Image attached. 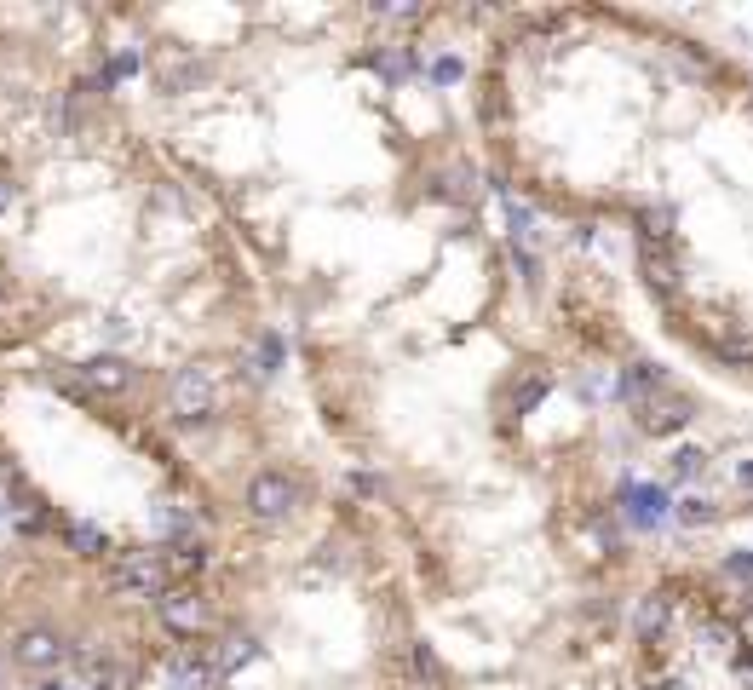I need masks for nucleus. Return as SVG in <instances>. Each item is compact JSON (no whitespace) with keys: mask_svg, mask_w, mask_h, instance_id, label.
<instances>
[{"mask_svg":"<svg viewBox=\"0 0 753 690\" xmlns=\"http://www.w3.org/2000/svg\"><path fill=\"white\" fill-rule=\"evenodd\" d=\"M294 506H299V483L288 478V472H259V478L248 483V512L259 524H282Z\"/></svg>","mask_w":753,"mask_h":690,"instance_id":"1","label":"nucleus"},{"mask_svg":"<svg viewBox=\"0 0 753 690\" xmlns=\"http://www.w3.org/2000/svg\"><path fill=\"white\" fill-rule=\"evenodd\" d=\"M110 587L127 598H161V587H167V564L161 558H150V552H133V558H121L110 570Z\"/></svg>","mask_w":753,"mask_h":690,"instance_id":"2","label":"nucleus"},{"mask_svg":"<svg viewBox=\"0 0 753 690\" xmlns=\"http://www.w3.org/2000/svg\"><path fill=\"white\" fill-rule=\"evenodd\" d=\"M167 397H173V414H179V420H202V414H213V403H219L207 368H179L173 386H167Z\"/></svg>","mask_w":753,"mask_h":690,"instance_id":"3","label":"nucleus"},{"mask_svg":"<svg viewBox=\"0 0 753 690\" xmlns=\"http://www.w3.org/2000/svg\"><path fill=\"white\" fill-rule=\"evenodd\" d=\"M690 397H679V391H656L650 403H639V426L650 437H667V432H679V426H690Z\"/></svg>","mask_w":753,"mask_h":690,"instance_id":"4","label":"nucleus"},{"mask_svg":"<svg viewBox=\"0 0 753 690\" xmlns=\"http://www.w3.org/2000/svg\"><path fill=\"white\" fill-rule=\"evenodd\" d=\"M167 685H173V690H219V673H213V662H207V656H196V650H179V656H173V667H167Z\"/></svg>","mask_w":753,"mask_h":690,"instance_id":"5","label":"nucleus"},{"mask_svg":"<svg viewBox=\"0 0 753 690\" xmlns=\"http://www.w3.org/2000/svg\"><path fill=\"white\" fill-rule=\"evenodd\" d=\"M161 621L173 627V633H196L207 621V604L196 593H184V587H173V593H161Z\"/></svg>","mask_w":753,"mask_h":690,"instance_id":"6","label":"nucleus"},{"mask_svg":"<svg viewBox=\"0 0 753 690\" xmlns=\"http://www.w3.org/2000/svg\"><path fill=\"white\" fill-rule=\"evenodd\" d=\"M64 656H69V650H64V639H58V633H41V627H35V633H23V639H18V662L35 667V673L58 667Z\"/></svg>","mask_w":753,"mask_h":690,"instance_id":"7","label":"nucleus"},{"mask_svg":"<svg viewBox=\"0 0 753 690\" xmlns=\"http://www.w3.org/2000/svg\"><path fill=\"white\" fill-rule=\"evenodd\" d=\"M81 380H87V391H127V380H133V368L121 363V357H87L81 363Z\"/></svg>","mask_w":753,"mask_h":690,"instance_id":"8","label":"nucleus"},{"mask_svg":"<svg viewBox=\"0 0 753 690\" xmlns=\"http://www.w3.org/2000/svg\"><path fill=\"white\" fill-rule=\"evenodd\" d=\"M253 656H259V644H253V639H219V650H207V662H213V673H230V667H248Z\"/></svg>","mask_w":753,"mask_h":690,"instance_id":"9","label":"nucleus"},{"mask_svg":"<svg viewBox=\"0 0 753 690\" xmlns=\"http://www.w3.org/2000/svg\"><path fill=\"white\" fill-rule=\"evenodd\" d=\"M627 501H633V524H662L667 518V495L662 489H633Z\"/></svg>","mask_w":753,"mask_h":690,"instance_id":"10","label":"nucleus"},{"mask_svg":"<svg viewBox=\"0 0 753 690\" xmlns=\"http://www.w3.org/2000/svg\"><path fill=\"white\" fill-rule=\"evenodd\" d=\"M69 547L81 552V558H104V552H110V535L98 524H69Z\"/></svg>","mask_w":753,"mask_h":690,"instance_id":"11","label":"nucleus"},{"mask_svg":"<svg viewBox=\"0 0 753 690\" xmlns=\"http://www.w3.org/2000/svg\"><path fill=\"white\" fill-rule=\"evenodd\" d=\"M667 616H673V604H667L662 593H650V598H644V610H639V633H644V639H662Z\"/></svg>","mask_w":753,"mask_h":690,"instance_id":"12","label":"nucleus"},{"mask_svg":"<svg viewBox=\"0 0 753 690\" xmlns=\"http://www.w3.org/2000/svg\"><path fill=\"white\" fill-rule=\"evenodd\" d=\"M679 524H685V529H702V524H713V501H702V495H690V501L679 506Z\"/></svg>","mask_w":753,"mask_h":690,"instance_id":"13","label":"nucleus"},{"mask_svg":"<svg viewBox=\"0 0 753 690\" xmlns=\"http://www.w3.org/2000/svg\"><path fill=\"white\" fill-rule=\"evenodd\" d=\"M506 225H512V242H524V236H535V213L524 202H506Z\"/></svg>","mask_w":753,"mask_h":690,"instance_id":"14","label":"nucleus"},{"mask_svg":"<svg viewBox=\"0 0 753 690\" xmlns=\"http://www.w3.org/2000/svg\"><path fill=\"white\" fill-rule=\"evenodd\" d=\"M541 397H547V374H529L524 386H518V397H512V403H518V414H529L535 403H541Z\"/></svg>","mask_w":753,"mask_h":690,"instance_id":"15","label":"nucleus"},{"mask_svg":"<svg viewBox=\"0 0 753 690\" xmlns=\"http://www.w3.org/2000/svg\"><path fill=\"white\" fill-rule=\"evenodd\" d=\"M202 564H207L202 541H179V547H173V570H202Z\"/></svg>","mask_w":753,"mask_h":690,"instance_id":"16","label":"nucleus"},{"mask_svg":"<svg viewBox=\"0 0 753 690\" xmlns=\"http://www.w3.org/2000/svg\"><path fill=\"white\" fill-rule=\"evenodd\" d=\"M702 466H708V455H702V449H679V455H673V478H696Z\"/></svg>","mask_w":753,"mask_h":690,"instance_id":"17","label":"nucleus"},{"mask_svg":"<svg viewBox=\"0 0 753 690\" xmlns=\"http://www.w3.org/2000/svg\"><path fill=\"white\" fill-rule=\"evenodd\" d=\"M374 69H380L386 81H397V75L409 69V58H403V52H380V58H374Z\"/></svg>","mask_w":753,"mask_h":690,"instance_id":"18","label":"nucleus"},{"mask_svg":"<svg viewBox=\"0 0 753 690\" xmlns=\"http://www.w3.org/2000/svg\"><path fill=\"white\" fill-rule=\"evenodd\" d=\"M259 363H265L259 374H271V368L282 363V340H276V334H265V340H259Z\"/></svg>","mask_w":753,"mask_h":690,"instance_id":"19","label":"nucleus"},{"mask_svg":"<svg viewBox=\"0 0 753 690\" xmlns=\"http://www.w3.org/2000/svg\"><path fill=\"white\" fill-rule=\"evenodd\" d=\"M725 570H731L736 581H753V552H731V558H725Z\"/></svg>","mask_w":753,"mask_h":690,"instance_id":"20","label":"nucleus"},{"mask_svg":"<svg viewBox=\"0 0 753 690\" xmlns=\"http://www.w3.org/2000/svg\"><path fill=\"white\" fill-rule=\"evenodd\" d=\"M432 75L443 81V87H449V81H460V64H455V58H437V64H432Z\"/></svg>","mask_w":753,"mask_h":690,"instance_id":"21","label":"nucleus"},{"mask_svg":"<svg viewBox=\"0 0 753 690\" xmlns=\"http://www.w3.org/2000/svg\"><path fill=\"white\" fill-rule=\"evenodd\" d=\"M351 489H357V495H380L386 483H380V478H368V472H357V478H351Z\"/></svg>","mask_w":753,"mask_h":690,"instance_id":"22","label":"nucleus"},{"mask_svg":"<svg viewBox=\"0 0 753 690\" xmlns=\"http://www.w3.org/2000/svg\"><path fill=\"white\" fill-rule=\"evenodd\" d=\"M414 667H420V673H426V679H432V673H437V662H432V650H426V644H420V650H414Z\"/></svg>","mask_w":753,"mask_h":690,"instance_id":"23","label":"nucleus"},{"mask_svg":"<svg viewBox=\"0 0 753 690\" xmlns=\"http://www.w3.org/2000/svg\"><path fill=\"white\" fill-rule=\"evenodd\" d=\"M12 213V184H6V173H0V219Z\"/></svg>","mask_w":753,"mask_h":690,"instance_id":"24","label":"nucleus"},{"mask_svg":"<svg viewBox=\"0 0 753 690\" xmlns=\"http://www.w3.org/2000/svg\"><path fill=\"white\" fill-rule=\"evenodd\" d=\"M736 483H742V489H753V460H742V466H736Z\"/></svg>","mask_w":753,"mask_h":690,"instance_id":"25","label":"nucleus"},{"mask_svg":"<svg viewBox=\"0 0 753 690\" xmlns=\"http://www.w3.org/2000/svg\"><path fill=\"white\" fill-rule=\"evenodd\" d=\"M650 690H690V685H685V679H656Z\"/></svg>","mask_w":753,"mask_h":690,"instance_id":"26","label":"nucleus"},{"mask_svg":"<svg viewBox=\"0 0 753 690\" xmlns=\"http://www.w3.org/2000/svg\"><path fill=\"white\" fill-rule=\"evenodd\" d=\"M46 690H69V685H46Z\"/></svg>","mask_w":753,"mask_h":690,"instance_id":"27","label":"nucleus"}]
</instances>
